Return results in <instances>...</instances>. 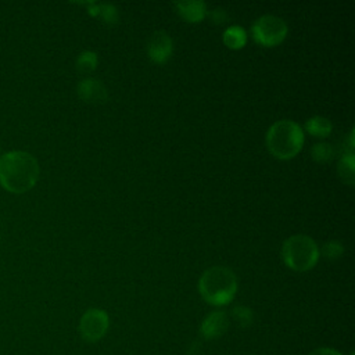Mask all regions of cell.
Returning a JSON list of instances; mask_svg holds the SVG:
<instances>
[{"label":"cell","instance_id":"obj_12","mask_svg":"<svg viewBox=\"0 0 355 355\" xmlns=\"http://www.w3.org/2000/svg\"><path fill=\"white\" fill-rule=\"evenodd\" d=\"M222 40L226 47H229L232 50H239L245 46L247 33H245L244 28H241L239 25H232L223 32Z\"/></svg>","mask_w":355,"mask_h":355},{"label":"cell","instance_id":"obj_3","mask_svg":"<svg viewBox=\"0 0 355 355\" xmlns=\"http://www.w3.org/2000/svg\"><path fill=\"white\" fill-rule=\"evenodd\" d=\"M266 147L277 159L294 158L304 146L302 128L291 119H280L266 132Z\"/></svg>","mask_w":355,"mask_h":355},{"label":"cell","instance_id":"obj_18","mask_svg":"<svg viewBox=\"0 0 355 355\" xmlns=\"http://www.w3.org/2000/svg\"><path fill=\"white\" fill-rule=\"evenodd\" d=\"M343 252H344V247L337 240H330V241L324 243L322 247V255L327 259H336V258L341 257Z\"/></svg>","mask_w":355,"mask_h":355},{"label":"cell","instance_id":"obj_20","mask_svg":"<svg viewBox=\"0 0 355 355\" xmlns=\"http://www.w3.org/2000/svg\"><path fill=\"white\" fill-rule=\"evenodd\" d=\"M308 355H343V354L338 352L337 349H333V348H329V347H320V348L313 349Z\"/></svg>","mask_w":355,"mask_h":355},{"label":"cell","instance_id":"obj_5","mask_svg":"<svg viewBox=\"0 0 355 355\" xmlns=\"http://www.w3.org/2000/svg\"><path fill=\"white\" fill-rule=\"evenodd\" d=\"M288 28L284 19L276 15H262L254 21L251 26L252 39L265 47H273L280 44L287 36Z\"/></svg>","mask_w":355,"mask_h":355},{"label":"cell","instance_id":"obj_8","mask_svg":"<svg viewBox=\"0 0 355 355\" xmlns=\"http://www.w3.org/2000/svg\"><path fill=\"white\" fill-rule=\"evenodd\" d=\"M76 93L80 100L90 104H103L108 98V93L104 83L94 78L80 79L76 85Z\"/></svg>","mask_w":355,"mask_h":355},{"label":"cell","instance_id":"obj_21","mask_svg":"<svg viewBox=\"0 0 355 355\" xmlns=\"http://www.w3.org/2000/svg\"><path fill=\"white\" fill-rule=\"evenodd\" d=\"M0 155H1V148H0Z\"/></svg>","mask_w":355,"mask_h":355},{"label":"cell","instance_id":"obj_14","mask_svg":"<svg viewBox=\"0 0 355 355\" xmlns=\"http://www.w3.org/2000/svg\"><path fill=\"white\" fill-rule=\"evenodd\" d=\"M337 171H338L340 179L345 184L354 186V183H355V157L352 153H348L340 158Z\"/></svg>","mask_w":355,"mask_h":355},{"label":"cell","instance_id":"obj_15","mask_svg":"<svg viewBox=\"0 0 355 355\" xmlns=\"http://www.w3.org/2000/svg\"><path fill=\"white\" fill-rule=\"evenodd\" d=\"M97 62H98L97 54L94 51L86 50V51H82L78 55V58H76V69L82 75H89V73H92L96 69Z\"/></svg>","mask_w":355,"mask_h":355},{"label":"cell","instance_id":"obj_16","mask_svg":"<svg viewBox=\"0 0 355 355\" xmlns=\"http://www.w3.org/2000/svg\"><path fill=\"white\" fill-rule=\"evenodd\" d=\"M311 155L312 158L316 161V162H320V164H326L329 161L333 159L334 157V148L329 144V143H324V141H320V143H315L311 148Z\"/></svg>","mask_w":355,"mask_h":355},{"label":"cell","instance_id":"obj_1","mask_svg":"<svg viewBox=\"0 0 355 355\" xmlns=\"http://www.w3.org/2000/svg\"><path fill=\"white\" fill-rule=\"evenodd\" d=\"M39 173V162L31 153L12 150L0 155V186L12 194L29 191Z\"/></svg>","mask_w":355,"mask_h":355},{"label":"cell","instance_id":"obj_13","mask_svg":"<svg viewBox=\"0 0 355 355\" xmlns=\"http://www.w3.org/2000/svg\"><path fill=\"white\" fill-rule=\"evenodd\" d=\"M333 129V125L330 122V119L320 116V115H315L312 118H309L305 122V130L316 137H327L330 135Z\"/></svg>","mask_w":355,"mask_h":355},{"label":"cell","instance_id":"obj_10","mask_svg":"<svg viewBox=\"0 0 355 355\" xmlns=\"http://www.w3.org/2000/svg\"><path fill=\"white\" fill-rule=\"evenodd\" d=\"M173 7L189 22H200L207 15V6L204 1H175Z\"/></svg>","mask_w":355,"mask_h":355},{"label":"cell","instance_id":"obj_4","mask_svg":"<svg viewBox=\"0 0 355 355\" xmlns=\"http://www.w3.org/2000/svg\"><path fill=\"white\" fill-rule=\"evenodd\" d=\"M319 247L313 239L306 234H294L283 241L282 258L284 263L295 272L312 269L319 259Z\"/></svg>","mask_w":355,"mask_h":355},{"label":"cell","instance_id":"obj_17","mask_svg":"<svg viewBox=\"0 0 355 355\" xmlns=\"http://www.w3.org/2000/svg\"><path fill=\"white\" fill-rule=\"evenodd\" d=\"M232 316L240 327H248L254 320V313L248 306L237 305L232 309Z\"/></svg>","mask_w":355,"mask_h":355},{"label":"cell","instance_id":"obj_6","mask_svg":"<svg viewBox=\"0 0 355 355\" xmlns=\"http://www.w3.org/2000/svg\"><path fill=\"white\" fill-rule=\"evenodd\" d=\"M110 327L108 313L98 308L87 309L79 320L80 337L87 343H96L101 340Z\"/></svg>","mask_w":355,"mask_h":355},{"label":"cell","instance_id":"obj_7","mask_svg":"<svg viewBox=\"0 0 355 355\" xmlns=\"http://www.w3.org/2000/svg\"><path fill=\"white\" fill-rule=\"evenodd\" d=\"M173 53V42L164 31H157L147 42V55L155 64H165Z\"/></svg>","mask_w":355,"mask_h":355},{"label":"cell","instance_id":"obj_19","mask_svg":"<svg viewBox=\"0 0 355 355\" xmlns=\"http://www.w3.org/2000/svg\"><path fill=\"white\" fill-rule=\"evenodd\" d=\"M211 19H212L215 24H223V22L227 19V15H226L225 10L215 8V10L211 11Z\"/></svg>","mask_w":355,"mask_h":355},{"label":"cell","instance_id":"obj_11","mask_svg":"<svg viewBox=\"0 0 355 355\" xmlns=\"http://www.w3.org/2000/svg\"><path fill=\"white\" fill-rule=\"evenodd\" d=\"M89 14L93 17L101 18L108 25H115L119 15L115 6L108 3H89Z\"/></svg>","mask_w":355,"mask_h":355},{"label":"cell","instance_id":"obj_9","mask_svg":"<svg viewBox=\"0 0 355 355\" xmlns=\"http://www.w3.org/2000/svg\"><path fill=\"white\" fill-rule=\"evenodd\" d=\"M229 327V318L223 311H214L208 313L200 324V333L207 340H216L222 337Z\"/></svg>","mask_w":355,"mask_h":355},{"label":"cell","instance_id":"obj_2","mask_svg":"<svg viewBox=\"0 0 355 355\" xmlns=\"http://www.w3.org/2000/svg\"><path fill=\"white\" fill-rule=\"evenodd\" d=\"M237 277L226 266L208 268L198 280V293L202 300L214 306L227 305L236 295Z\"/></svg>","mask_w":355,"mask_h":355}]
</instances>
